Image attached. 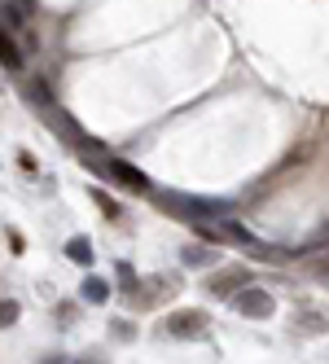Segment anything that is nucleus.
I'll return each mask as SVG.
<instances>
[{
  "label": "nucleus",
  "mask_w": 329,
  "mask_h": 364,
  "mask_svg": "<svg viewBox=\"0 0 329 364\" xmlns=\"http://www.w3.org/2000/svg\"><path fill=\"white\" fill-rule=\"evenodd\" d=\"M14 321H18V303L14 299H0V329L14 325Z\"/></svg>",
  "instance_id": "obj_10"
},
{
  "label": "nucleus",
  "mask_w": 329,
  "mask_h": 364,
  "mask_svg": "<svg viewBox=\"0 0 329 364\" xmlns=\"http://www.w3.org/2000/svg\"><path fill=\"white\" fill-rule=\"evenodd\" d=\"M167 333L171 338H198V333H207V316L202 311H176L167 321Z\"/></svg>",
  "instance_id": "obj_4"
},
{
  "label": "nucleus",
  "mask_w": 329,
  "mask_h": 364,
  "mask_svg": "<svg viewBox=\"0 0 329 364\" xmlns=\"http://www.w3.org/2000/svg\"><path fill=\"white\" fill-rule=\"evenodd\" d=\"M0 27L5 31H27V9L14 5V0H5V5H0Z\"/></svg>",
  "instance_id": "obj_5"
},
{
  "label": "nucleus",
  "mask_w": 329,
  "mask_h": 364,
  "mask_svg": "<svg viewBox=\"0 0 329 364\" xmlns=\"http://www.w3.org/2000/svg\"><path fill=\"white\" fill-rule=\"evenodd\" d=\"M84 299H92V303H106V299H110V285L101 281V277H88V281H84Z\"/></svg>",
  "instance_id": "obj_8"
},
{
  "label": "nucleus",
  "mask_w": 329,
  "mask_h": 364,
  "mask_svg": "<svg viewBox=\"0 0 329 364\" xmlns=\"http://www.w3.org/2000/svg\"><path fill=\"white\" fill-rule=\"evenodd\" d=\"M97 202H101V211H106V215H119V202H110L106 193H97Z\"/></svg>",
  "instance_id": "obj_11"
},
{
  "label": "nucleus",
  "mask_w": 329,
  "mask_h": 364,
  "mask_svg": "<svg viewBox=\"0 0 329 364\" xmlns=\"http://www.w3.org/2000/svg\"><path fill=\"white\" fill-rule=\"evenodd\" d=\"M233 307L242 311V316H255V321H268L272 316V294L268 290H259V285H246V290H237L233 294Z\"/></svg>",
  "instance_id": "obj_1"
},
{
  "label": "nucleus",
  "mask_w": 329,
  "mask_h": 364,
  "mask_svg": "<svg viewBox=\"0 0 329 364\" xmlns=\"http://www.w3.org/2000/svg\"><path fill=\"white\" fill-rule=\"evenodd\" d=\"M215 259H220V255L207 250V246H185V250H180V264H185V268H207V264H215Z\"/></svg>",
  "instance_id": "obj_6"
},
{
  "label": "nucleus",
  "mask_w": 329,
  "mask_h": 364,
  "mask_svg": "<svg viewBox=\"0 0 329 364\" xmlns=\"http://www.w3.org/2000/svg\"><path fill=\"white\" fill-rule=\"evenodd\" d=\"M97 171H101V176H110V180H119L123 189H136V193H141V189H149V180H145L132 163H123V159H101V163H97Z\"/></svg>",
  "instance_id": "obj_2"
},
{
  "label": "nucleus",
  "mask_w": 329,
  "mask_h": 364,
  "mask_svg": "<svg viewBox=\"0 0 329 364\" xmlns=\"http://www.w3.org/2000/svg\"><path fill=\"white\" fill-rule=\"evenodd\" d=\"M0 62H5V70H22V48L9 40L5 27H0Z\"/></svg>",
  "instance_id": "obj_7"
},
{
  "label": "nucleus",
  "mask_w": 329,
  "mask_h": 364,
  "mask_svg": "<svg viewBox=\"0 0 329 364\" xmlns=\"http://www.w3.org/2000/svg\"><path fill=\"white\" fill-rule=\"evenodd\" d=\"M320 272H329V250H325V255H320Z\"/></svg>",
  "instance_id": "obj_12"
},
{
  "label": "nucleus",
  "mask_w": 329,
  "mask_h": 364,
  "mask_svg": "<svg viewBox=\"0 0 329 364\" xmlns=\"http://www.w3.org/2000/svg\"><path fill=\"white\" fill-rule=\"evenodd\" d=\"M176 211H185L193 220H229V202H207V198H171Z\"/></svg>",
  "instance_id": "obj_3"
},
{
  "label": "nucleus",
  "mask_w": 329,
  "mask_h": 364,
  "mask_svg": "<svg viewBox=\"0 0 329 364\" xmlns=\"http://www.w3.org/2000/svg\"><path fill=\"white\" fill-rule=\"evenodd\" d=\"M14 5H22V9H27V14H31V5H36V0H14Z\"/></svg>",
  "instance_id": "obj_13"
},
{
  "label": "nucleus",
  "mask_w": 329,
  "mask_h": 364,
  "mask_svg": "<svg viewBox=\"0 0 329 364\" xmlns=\"http://www.w3.org/2000/svg\"><path fill=\"white\" fill-rule=\"evenodd\" d=\"M66 255L75 259V264H92V246H88L84 237H75V242H66Z\"/></svg>",
  "instance_id": "obj_9"
}]
</instances>
